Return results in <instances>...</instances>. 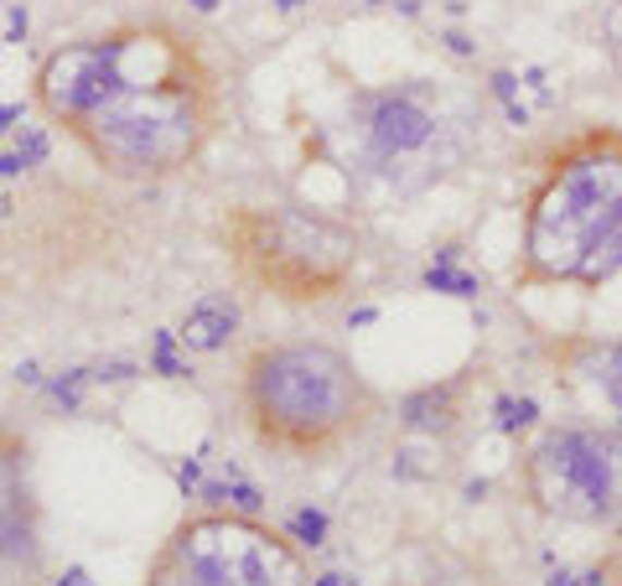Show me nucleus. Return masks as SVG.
Masks as SVG:
<instances>
[{
    "label": "nucleus",
    "instance_id": "obj_1",
    "mask_svg": "<svg viewBox=\"0 0 622 586\" xmlns=\"http://www.w3.org/2000/svg\"><path fill=\"white\" fill-rule=\"evenodd\" d=\"M32 105L105 176L167 182L203 161L223 125V73L193 32L161 16L52 47Z\"/></svg>",
    "mask_w": 622,
    "mask_h": 586
},
{
    "label": "nucleus",
    "instance_id": "obj_2",
    "mask_svg": "<svg viewBox=\"0 0 622 586\" xmlns=\"http://www.w3.org/2000/svg\"><path fill=\"white\" fill-rule=\"evenodd\" d=\"M622 281V125H581L535 161L519 203L514 291Z\"/></svg>",
    "mask_w": 622,
    "mask_h": 586
},
{
    "label": "nucleus",
    "instance_id": "obj_3",
    "mask_svg": "<svg viewBox=\"0 0 622 586\" xmlns=\"http://www.w3.org/2000/svg\"><path fill=\"white\" fill-rule=\"evenodd\" d=\"M234 411L259 452L296 467H327L368 441L389 400L338 343L270 338L239 358Z\"/></svg>",
    "mask_w": 622,
    "mask_h": 586
},
{
    "label": "nucleus",
    "instance_id": "obj_4",
    "mask_svg": "<svg viewBox=\"0 0 622 586\" xmlns=\"http://www.w3.org/2000/svg\"><path fill=\"white\" fill-rule=\"evenodd\" d=\"M353 172L394 197H420L462 172L483 146V105L441 78L353 88L343 109Z\"/></svg>",
    "mask_w": 622,
    "mask_h": 586
},
{
    "label": "nucleus",
    "instance_id": "obj_5",
    "mask_svg": "<svg viewBox=\"0 0 622 586\" xmlns=\"http://www.w3.org/2000/svg\"><path fill=\"white\" fill-rule=\"evenodd\" d=\"M218 244L239 285L280 306H327L347 296L364 265V234L296 203H234L218 218Z\"/></svg>",
    "mask_w": 622,
    "mask_h": 586
},
{
    "label": "nucleus",
    "instance_id": "obj_6",
    "mask_svg": "<svg viewBox=\"0 0 622 586\" xmlns=\"http://www.w3.org/2000/svg\"><path fill=\"white\" fill-rule=\"evenodd\" d=\"M141 586H312V561L265 514L197 509L150 550Z\"/></svg>",
    "mask_w": 622,
    "mask_h": 586
},
{
    "label": "nucleus",
    "instance_id": "obj_7",
    "mask_svg": "<svg viewBox=\"0 0 622 586\" xmlns=\"http://www.w3.org/2000/svg\"><path fill=\"white\" fill-rule=\"evenodd\" d=\"M514 493L539 520L607 529L622 545V426L565 420L539 431L514 462Z\"/></svg>",
    "mask_w": 622,
    "mask_h": 586
},
{
    "label": "nucleus",
    "instance_id": "obj_8",
    "mask_svg": "<svg viewBox=\"0 0 622 586\" xmlns=\"http://www.w3.org/2000/svg\"><path fill=\"white\" fill-rule=\"evenodd\" d=\"M47 571L42 499H37V452L32 436L0 420V576L37 582Z\"/></svg>",
    "mask_w": 622,
    "mask_h": 586
},
{
    "label": "nucleus",
    "instance_id": "obj_9",
    "mask_svg": "<svg viewBox=\"0 0 622 586\" xmlns=\"http://www.w3.org/2000/svg\"><path fill=\"white\" fill-rule=\"evenodd\" d=\"M545 358L560 374H571L581 384H597L612 405H622V338H591V332H571V338H550Z\"/></svg>",
    "mask_w": 622,
    "mask_h": 586
},
{
    "label": "nucleus",
    "instance_id": "obj_10",
    "mask_svg": "<svg viewBox=\"0 0 622 586\" xmlns=\"http://www.w3.org/2000/svg\"><path fill=\"white\" fill-rule=\"evenodd\" d=\"M234 332H239V302L229 291H214V296L187 306V317L176 327V343L187 353H223L234 343Z\"/></svg>",
    "mask_w": 622,
    "mask_h": 586
},
{
    "label": "nucleus",
    "instance_id": "obj_11",
    "mask_svg": "<svg viewBox=\"0 0 622 586\" xmlns=\"http://www.w3.org/2000/svg\"><path fill=\"white\" fill-rule=\"evenodd\" d=\"M462 394H467V374H462V379H447V384H430V390H420V394H410L405 405H400L405 431H430V436L451 431V426L462 420Z\"/></svg>",
    "mask_w": 622,
    "mask_h": 586
},
{
    "label": "nucleus",
    "instance_id": "obj_12",
    "mask_svg": "<svg viewBox=\"0 0 622 586\" xmlns=\"http://www.w3.org/2000/svg\"><path fill=\"white\" fill-rule=\"evenodd\" d=\"M88 379H94V374H88V369H63V374H58V379H47V400H52V405H58V411H63V415L84 411Z\"/></svg>",
    "mask_w": 622,
    "mask_h": 586
},
{
    "label": "nucleus",
    "instance_id": "obj_13",
    "mask_svg": "<svg viewBox=\"0 0 622 586\" xmlns=\"http://www.w3.org/2000/svg\"><path fill=\"white\" fill-rule=\"evenodd\" d=\"M597 42H601V52H607V63H612V73H618V84H622V0H612V5L601 11Z\"/></svg>",
    "mask_w": 622,
    "mask_h": 586
},
{
    "label": "nucleus",
    "instance_id": "obj_14",
    "mask_svg": "<svg viewBox=\"0 0 622 586\" xmlns=\"http://www.w3.org/2000/svg\"><path fill=\"white\" fill-rule=\"evenodd\" d=\"M150 369L161 374V379H187V364H182V353H176V332H156L150 338Z\"/></svg>",
    "mask_w": 622,
    "mask_h": 586
},
{
    "label": "nucleus",
    "instance_id": "obj_15",
    "mask_svg": "<svg viewBox=\"0 0 622 586\" xmlns=\"http://www.w3.org/2000/svg\"><path fill=\"white\" fill-rule=\"evenodd\" d=\"M11 151L22 156V167L32 172V167H42L47 156H52V135H47L42 125H26V131L16 135V146H11Z\"/></svg>",
    "mask_w": 622,
    "mask_h": 586
},
{
    "label": "nucleus",
    "instance_id": "obj_16",
    "mask_svg": "<svg viewBox=\"0 0 622 586\" xmlns=\"http://www.w3.org/2000/svg\"><path fill=\"white\" fill-rule=\"evenodd\" d=\"M285 535H291V540H296L301 550H306V545H312V550H317V545L327 540V520H322V514H312V509H301L296 520L285 524Z\"/></svg>",
    "mask_w": 622,
    "mask_h": 586
},
{
    "label": "nucleus",
    "instance_id": "obj_17",
    "mask_svg": "<svg viewBox=\"0 0 622 586\" xmlns=\"http://www.w3.org/2000/svg\"><path fill=\"white\" fill-rule=\"evenodd\" d=\"M22 120H26V105H22V99H5V105H0V141L16 131Z\"/></svg>",
    "mask_w": 622,
    "mask_h": 586
},
{
    "label": "nucleus",
    "instance_id": "obj_18",
    "mask_svg": "<svg viewBox=\"0 0 622 586\" xmlns=\"http://www.w3.org/2000/svg\"><path fill=\"white\" fill-rule=\"evenodd\" d=\"M26 26H32V16H26V5H11L5 11V42H22Z\"/></svg>",
    "mask_w": 622,
    "mask_h": 586
},
{
    "label": "nucleus",
    "instance_id": "obj_19",
    "mask_svg": "<svg viewBox=\"0 0 622 586\" xmlns=\"http://www.w3.org/2000/svg\"><path fill=\"white\" fill-rule=\"evenodd\" d=\"M52 586H94V576H88L84 565H68V571H63V576H58Z\"/></svg>",
    "mask_w": 622,
    "mask_h": 586
},
{
    "label": "nucleus",
    "instance_id": "obj_20",
    "mask_svg": "<svg viewBox=\"0 0 622 586\" xmlns=\"http://www.w3.org/2000/svg\"><path fill=\"white\" fill-rule=\"evenodd\" d=\"M16 379H22V384H42V374H37V364H22V369H16Z\"/></svg>",
    "mask_w": 622,
    "mask_h": 586
},
{
    "label": "nucleus",
    "instance_id": "obj_21",
    "mask_svg": "<svg viewBox=\"0 0 622 586\" xmlns=\"http://www.w3.org/2000/svg\"><path fill=\"white\" fill-rule=\"evenodd\" d=\"M193 5H197V11H214V5H218V0H193Z\"/></svg>",
    "mask_w": 622,
    "mask_h": 586
},
{
    "label": "nucleus",
    "instance_id": "obj_22",
    "mask_svg": "<svg viewBox=\"0 0 622 586\" xmlns=\"http://www.w3.org/2000/svg\"><path fill=\"white\" fill-rule=\"evenodd\" d=\"M0 213H11V193H0Z\"/></svg>",
    "mask_w": 622,
    "mask_h": 586
}]
</instances>
